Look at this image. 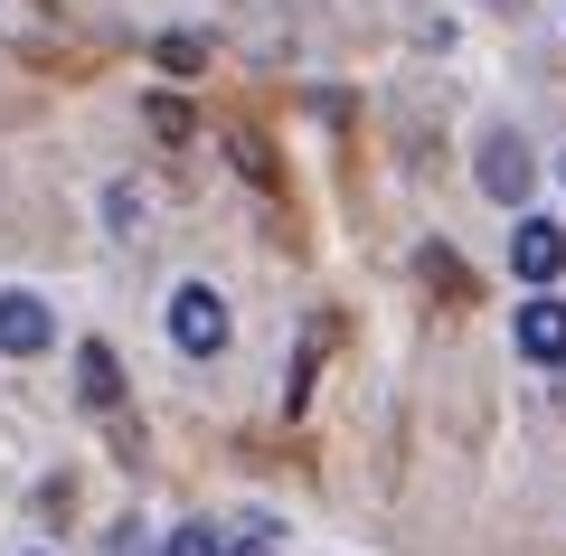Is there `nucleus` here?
<instances>
[{
    "mask_svg": "<svg viewBox=\"0 0 566 556\" xmlns=\"http://www.w3.org/2000/svg\"><path fill=\"white\" fill-rule=\"evenodd\" d=\"M170 339H180L189 358H218L227 349V302L208 293V283H180V293H170Z\"/></svg>",
    "mask_w": 566,
    "mask_h": 556,
    "instance_id": "nucleus-1",
    "label": "nucleus"
},
{
    "mask_svg": "<svg viewBox=\"0 0 566 556\" xmlns=\"http://www.w3.org/2000/svg\"><path fill=\"white\" fill-rule=\"evenodd\" d=\"M510 274L547 293V283L566 274V227H547V218H520V237H510Z\"/></svg>",
    "mask_w": 566,
    "mask_h": 556,
    "instance_id": "nucleus-2",
    "label": "nucleus"
},
{
    "mask_svg": "<svg viewBox=\"0 0 566 556\" xmlns=\"http://www.w3.org/2000/svg\"><path fill=\"white\" fill-rule=\"evenodd\" d=\"M520 358H538V368H557V358H566V302L557 293L520 302Z\"/></svg>",
    "mask_w": 566,
    "mask_h": 556,
    "instance_id": "nucleus-3",
    "label": "nucleus"
},
{
    "mask_svg": "<svg viewBox=\"0 0 566 556\" xmlns=\"http://www.w3.org/2000/svg\"><path fill=\"white\" fill-rule=\"evenodd\" d=\"M48 331H57V321H48V302H39V293H0V349H10V358L48 349Z\"/></svg>",
    "mask_w": 566,
    "mask_h": 556,
    "instance_id": "nucleus-4",
    "label": "nucleus"
},
{
    "mask_svg": "<svg viewBox=\"0 0 566 556\" xmlns=\"http://www.w3.org/2000/svg\"><path fill=\"white\" fill-rule=\"evenodd\" d=\"M76 397L95 406V416H114V406H123V368H114L104 339H85V349H76Z\"/></svg>",
    "mask_w": 566,
    "mask_h": 556,
    "instance_id": "nucleus-5",
    "label": "nucleus"
},
{
    "mask_svg": "<svg viewBox=\"0 0 566 556\" xmlns=\"http://www.w3.org/2000/svg\"><path fill=\"white\" fill-rule=\"evenodd\" d=\"M482 189H491V199H520V189H528V151H520L510 133L482 141Z\"/></svg>",
    "mask_w": 566,
    "mask_h": 556,
    "instance_id": "nucleus-6",
    "label": "nucleus"
},
{
    "mask_svg": "<svg viewBox=\"0 0 566 556\" xmlns=\"http://www.w3.org/2000/svg\"><path fill=\"white\" fill-rule=\"evenodd\" d=\"M227 151H237V170H245V179H264V189H274V151H264L255 133H227Z\"/></svg>",
    "mask_w": 566,
    "mask_h": 556,
    "instance_id": "nucleus-7",
    "label": "nucleus"
},
{
    "mask_svg": "<svg viewBox=\"0 0 566 556\" xmlns=\"http://www.w3.org/2000/svg\"><path fill=\"white\" fill-rule=\"evenodd\" d=\"M170 556H227L218 528H170Z\"/></svg>",
    "mask_w": 566,
    "mask_h": 556,
    "instance_id": "nucleus-8",
    "label": "nucleus"
},
{
    "mask_svg": "<svg viewBox=\"0 0 566 556\" xmlns=\"http://www.w3.org/2000/svg\"><path fill=\"white\" fill-rule=\"evenodd\" d=\"M237 556H274V537H245V547H237Z\"/></svg>",
    "mask_w": 566,
    "mask_h": 556,
    "instance_id": "nucleus-9",
    "label": "nucleus"
}]
</instances>
